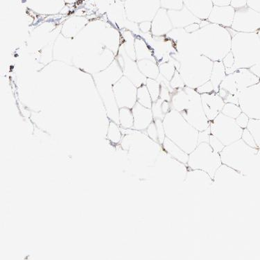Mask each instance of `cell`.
Wrapping results in <instances>:
<instances>
[{
	"label": "cell",
	"instance_id": "6da1fadb",
	"mask_svg": "<svg viewBox=\"0 0 260 260\" xmlns=\"http://www.w3.org/2000/svg\"><path fill=\"white\" fill-rule=\"evenodd\" d=\"M191 34L199 54L212 61H221L231 51L232 35L228 28L210 23Z\"/></svg>",
	"mask_w": 260,
	"mask_h": 260
},
{
	"label": "cell",
	"instance_id": "7a4b0ae2",
	"mask_svg": "<svg viewBox=\"0 0 260 260\" xmlns=\"http://www.w3.org/2000/svg\"><path fill=\"white\" fill-rule=\"evenodd\" d=\"M171 105L199 132L206 130L210 126V121L203 108L201 94L195 89L185 86L174 90L172 93Z\"/></svg>",
	"mask_w": 260,
	"mask_h": 260
},
{
	"label": "cell",
	"instance_id": "3957f363",
	"mask_svg": "<svg viewBox=\"0 0 260 260\" xmlns=\"http://www.w3.org/2000/svg\"><path fill=\"white\" fill-rule=\"evenodd\" d=\"M123 138L121 147L128 151L133 159L143 164L154 165L162 147L153 141L144 132L121 128Z\"/></svg>",
	"mask_w": 260,
	"mask_h": 260
},
{
	"label": "cell",
	"instance_id": "277c9868",
	"mask_svg": "<svg viewBox=\"0 0 260 260\" xmlns=\"http://www.w3.org/2000/svg\"><path fill=\"white\" fill-rule=\"evenodd\" d=\"M231 52L234 55L235 64L231 69H225L226 75L240 68H249L260 61V39L257 33H242L233 31Z\"/></svg>",
	"mask_w": 260,
	"mask_h": 260
},
{
	"label": "cell",
	"instance_id": "5b68a950",
	"mask_svg": "<svg viewBox=\"0 0 260 260\" xmlns=\"http://www.w3.org/2000/svg\"><path fill=\"white\" fill-rule=\"evenodd\" d=\"M167 138L179 146L186 153L192 152L198 145L199 132L176 110L171 109L163 119Z\"/></svg>",
	"mask_w": 260,
	"mask_h": 260
},
{
	"label": "cell",
	"instance_id": "8992f818",
	"mask_svg": "<svg viewBox=\"0 0 260 260\" xmlns=\"http://www.w3.org/2000/svg\"><path fill=\"white\" fill-rule=\"evenodd\" d=\"M173 58L180 63L178 71L183 78L186 86L196 89L210 81L214 61L206 56L199 54H189Z\"/></svg>",
	"mask_w": 260,
	"mask_h": 260
},
{
	"label": "cell",
	"instance_id": "52a82bcc",
	"mask_svg": "<svg viewBox=\"0 0 260 260\" xmlns=\"http://www.w3.org/2000/svg\"><path fill=\"white\" fill-rule=\"evenodd\" d=\"M259 149L248 146L242 139L225 146L220 153L222 164L236 170L244 176L253 170L257 161Z\"/></svg>",
	"mask_w": 260,
	"mask_h": 260
},
{
	"label": "cell",
	"instance_id": "ba28073f",
	"mask_svg": "<svg viewBox=\"0 0 260 260\" xmlns=\"http://www.w3.org/2000/svg\"><path fill=\"white\" fill-rule=\"evenodd\" d=\"M221 165L220 153L214 151L208 142H201L189 153L187 166L190 170L204 171L213 179L214 174Z\"/></svg>",
	"mask_w": 260,
	"mask_h": 260
},
{
	"label": "cell",
	"instance_id": "9c48e42d",
	"mask_svg": "<svg viewBox=\"0 0 260 260\" xmlns=\"http://www.w3.org/2000/svg\"><path fill=\"white\" fill-rule=\"evenodd\" d=\"M210 128L212 136L219 139L225 147L240 140L244 130L238 126L235 119L222 113L210 122Z\"/></svg>",
	"mask_w": 260,
	"mask_h": 260
},
{
	"label": "cell",
	"instance_id": "30bf717a",
	"mask_svg": "<svg viewBox=\"0 0 260 260\" xmlns=\"http://www.w3.org/2000/svg\"><path fill=\"white\" fill-rule=\"evenodd\" d=\"M124 7L128 20L138 24L151 22L161 8L160 0H126Z\"/></svg>",
	"mask_w": 260,
	"mask_h": 260
},
{
	"label": "cell",
	"instance_id": "8fae6325",
	"mask_svg": "<svg viewBox=\"0 0 260 260\" xmlns=\"http://www.w3.org/2000/svg\"><path fill=\"white\" fill-rule=\"evenodd\" d=\"M155 166L158 167L162 175L167 179L173 182H185L188 168L187 165L180 162L168 154L164 149H162L157 157Z\"/></svg>",
	"mask_w": 260,
	"mask_h": 260
},
{
	"label": "cell",
	"instance_id": "7c38bea8",
	"mask_svg": "<svg viewBox=\"0 0 260 260\" xmlns=\"http://www.w3.org/2000/svg\"><path fill=\"white\" fill-rule=\"evenodd\" d=\"M231 28L242 33H257L260 29V13L248 7L235 9Z\"/></svg>",
	"mask_w": 260,
	"mask_h": 260
},
{
	"label": "cell",
	"instance_id": "4fadbf2b",
	"mask_svg": "<svg viewBox=\"0 0 260 260\" xmlns=\"http://www.w3.org/2000/svg\"><path fill=\"white\" fill-rule=\"evenodd\" d=\"M239 106L250 119H260V81L239 93Z\"/></svg>",
	"mask_w": 260,
	"mask_h": 260
},
{
	"label": "cell",
	"instance_id": "5bb4252c",
	"mask_svg": "<svg viewBox=\"0 0 260 260\" xmlns=\"http://www.w3.org/2000/svg\"><path fill=\"white\" fill-rule=\"evenodd\" d=\"M137 92L138 88L125 76L113 85L114 94L119 108L132 109L137 103Z\"/></svg>",
	"mask_w": 260,
	"mask_h": 260
},
{
	"label": "cell",
	"instance_id": "9a60e30c",
	"mask_svg": "<svg viewBox=\"0 0 260 260\" xmlns=\"http://www.w3.org/2000/svg\"><path fill=\"white\" fill-rule=\"evenodd\" d=\"M119 52L118 62L122 69L123 75L128 78L137 88L146 85L147 78L140 72L136 60H133L127 55L122 44L119 47Z\"/></svg>",
	"mask_w": 260,
	"mask_h": 260
},
{
	"label": "cell",
	"instance_id": "2e32d148",
	"mask_svg": "<svg viewBox=\"0 0 260 260\" xmlns=\"http://www.w3.org/2000/svg\"><path fill=\"white\" fill-rule=\"evenodd\" d=\"M107 15L112 22L119 28L121 29L129 30L135 35H140L139 24L132 22L127 18L124 2L116 0L115 3L108 9Z\"/></svg>",
	"mask_w": 260,
	"mask_h": 260
},
{
	"label": "cell",
	"instance_id": "e0dca14e",
	"mask_svg": "<svg viewBox=\"0 0 260 260\" xmlns=\"http://www.w3.org/2000/svg\"><path fill=\"white\" fill-rule=\"evenodd\" d=\"M201 96L204 113L211 122L221 113L225 105L224 101L215 92L202 94Z\"/></svg>",
	"mask_w": 260,
	"mask_h": 260
},
{
	"label": "cell",
	"instance_id": "ac0fdd59",
	"mask_svg": "<svg viewBox=\"0 0 260 260\" xmlns=\"http://www.w3.org/2000/svg\"><path fill=\"white\" fill-rule=\"evenodd\" d=\"M235 14V9L232 6H214L208 20L210 23L219 24L225 28H231Z\"/></svg>",
	"mask_w": 260,
	"mask_h": 260
},
{
	"label": "cell",
	"instance_id": "d6986e66",
	"mask_svg": "<svg viewBox=\"0 0 260 260\" xmlns=\"http://www.w3.org/2000/svg\"><path fill=\"white\" fill-rule=\"evenodd\" d=\"M26 3L31 10L43 15L57 14L66 6L64 0H26Z\"/></svg>",
	"mask_w": 260,
	"mask_h": 260
},
{
	"label": "cell",
	"instance_id": "ffe728a7",
	"mask_svg": "<svg viewBox=\"0 0 260 260\" xmlns=\"http://www.w3.org/2000/svg\"><path fill=\"white\" fill-rule=\"evenodd\" d=\"M132 110L134 118L133 129L145 132L149 125L154 121L151 108L144 107L137 102Z\"/></svg>",
	"mask_w": 260,
	"mask_h": 260
},
{
	"label": "cell",
	"instance_id": "44dd1931",
	"mask_svg": "<svg viewBox=\"0 0 260 260\" xmlns=\"http://www.w3.org/2000/svg\"><path fill=\"white\" fill-rule=\"evenodd\" d=\"M173 28L168 10L160 8L151 21V34L156 37H162L170 33Z\"/></svg>",
	"mask_w": 260,
	"mask_h": 260
},
{
	"label": "cell",
	"instance_id": "7402d4cb",
	"mask_svg": "<svg viewBox=\"0 0 260 260\" xmlns=\"http://www.w3.org/2000/svg\"><path fill=\"white\" fill-rule=\"evenodd\" d=\"M168 13L174 28H184L189 24H200L201 22L185 6L180 10H168Z\"/></svg>",
	"mask_w": 260,
	"mask_h": 260
},
{
	"label": "cell",
	"instance_id": "603a6c76",
	"mask_svg": "<svg viewBox=\"0 0 260 260\" xmlns=\"http://www.w3.org/2000/svg\"><path fill=\"white\" fill-rule=\"evenodd\" d=\"M218 94L224 101L225 104L232 103L239 105V91L233 73L227 75L222 81Z\"/></svg>",
	"mask_w": 260,
	"mask_h": 260
},
{
	"label": "cell",
	"instance_id": "cb8c5ba5",
	"mask_svg": "<svg viewBox=\"0 0 260 260\" xmlns=\"http://www.w3.org/2000/svg\"><path fill=\"white\" fill-rule=\"evenodd\" d=\"M184 6L201 20H208L214 5L212 0H183Z\"/></svg>",
	"mask_w": 260,
	"mask_h": 260
},
{
	"label": "cell",
	"instance_id": "d4e9b609",
	"mask_svg": "<svg viewBox=\"0 0 260 260\" xmlns=\"http://www.w3.org/2000/svg\"><path fill=\"white\" fill-rule=\"evenodd\" d=\"M239 93L244 89L259 83L260 79L248 68H240L233 73Z\"/></svg>",
	"mask_w": 260,
	"mask_h": 260
},
{
	"label": "cell",
	"instance_id": "484cf974",
	"mask_svg": "<svg viewBox=\"0 0 260 260\" xmlns=\"http://www.w3.org/2000/svg\"><path fill=\"white\" fill-rule=\"evenodd\" d=\"M185 183L195 187H210L213 186V179L208 173L202 170L188 169L185 180Z\"/></svg>",
	"mask_w": 260,
	"mask_h": 260
},
{
	"label": "cell",
	"instance_id": "4316f807",
	"mask_svg": "<svg viewBox=\"0 0 260 260\" xmlns=\"http://www.w3.org/2000/svg\"><path fill=\"white\" fill-rule=\"evenodd\" d=\"M244 177L245 176L237 172L236 170H233L227 165L222 164L214 174L213 185H224L225 183H230L231 182L240 180Z\"/></svg>",
	"mask_w": 260,
	"mask_h": 260
},
{
	"label": "cell",
	"instance_id": "83f0119b",
	"mask_svg": "<svg viewBox=\"0 0 260 260\" xmlns=\"http://www.w3.org/2000/svg\"><path fill=\"white\" fill-rule=\"evenodd\" d=\"M162 149L166 151L171 156L174 157L180 162L187 165L189 160V154L186 153L178 146L177 144L174 143L168 138H165L164 142L162 144Z\"/></svg>",
	"mask_w": 260,
	"mask_h": 260
},
{
	"label": "cell",
	"instance_id": "f1b7e54d",
	"mask_svg": "<svg viewBox=\"0 0 260 260\" xmlns=\"http://www.w3.org/2000/svg\"><path fill=\"white\" fill-rule=\"evenodd\" d=\"M138 68L142 75L147 79H157L160 75V70L157 62L150 59L137 60Z\"/></svg>",
	"mask_w": 260,
	"mask_h": 260
},
{
	"label": "cell",
	"instance_id": "f546056e",
	"mask_svg": "<svg viewBox=\"0 0 260 260\" xmlns=\"http://www.w3.org/2000/svg\"><path fill=\"white\" fill-rule=\"evenodd\" d=\"M135 49H136V61L143 59H150L157 62L147 42L140 36L139 37H136Z\"/></svg>",
	"mask_w": 260,
	"mask_h": 260
},
{
	"label": "cell",
	"instance_id": "4dcf8cb0",
	"mask_svg": "<svg viewBox=\"0 0 260 260\" xmlns=\"http://www.w3.org/2000/svg\"><path fill=\"white\" fill-rule=\"evenodd\" d=\"M226 75L225 68L222 60L221 61H214L210 81H211L212 85H213L214 92H219V85Z\"/></svg>",
	"mask_w": 260,
	"mask_h": 260
},
{
	"label": "cell",
	"instance_id": "1f68e13d",
	"mask_svg": "<svg viewBox=\"0 0 260 260\" xmlns=\"http://www.w3.org/2000/svg\"><path fill=\"white\" fill-rule=\"evenodd\" d=\"M179 67V62L172 56H170L168 61L159 64L160 75H162L167 80L170 81L174 77L176 70H178Z\"/></svg>",
	"mask_w": 260,
	"mask_h": 260
},
{
	"label": "cell",
	"instance_id": "d6a6232c",
	"mask_svg": "<svg viewBox=\"0 0 260 260\" xmlns=\"http://www.w3.org/2000/svg\"><path fill=\"white\" fill-rule=\"evenodd\" d=\"M121 36L123 38V43L121 44L124 46L127 55L133 60H136V49H135V41L136 37L133 32L127 29L121 31Z\"/></svg>",
	"mask_w": 260,
	"mask_h": 260
},
{
	"label": "cell",
	"instance_id": "836d02e7",
	"mask_svg": "<svg viewBox=\"0 0 260 260\" xmlns=\"http://www.w3.org/2000/svg\"><path fill=\"white\" fill-rule=\"evenodd\" d=\"M119 126L124 129H133L134 125L132 110L128 108H119Z\"/></svg>",
	"mask_w": 260,
	"mask_h": 260
},
{
	"label": "cell",
	"instance_id": "e575fe53",
	"mask_svg": "<svg viewBox=\"0 0 260 260\" xmlns=\"http://www.w3.org/2000/svg\"><path fill=\"white\" fill-rule=\"evenodd\" d=\"M137 102L144 107L151 108L152 107L153 101L151 94L148 90L147 85H143L138 88L137 92Z\"/></svg>",
	"mask_w": 260,
	"mask_h": 260
},
{
	"label": "cell",
	"instance_id": "d590c367",
	"mask_svg": "<svg viewBox=\"0 0 260 260\" xmlns=\"http://www.w3.org/2000/svg\"><path fill=\"white\" fill-rule=\"evenodd\" d=\"M87 20L83 17H72L64 24L63 29H72V35H75L86 24Z\"/></svg>",
	"mask_w": 260,
	"mask_h": 260
},
{
	"label": "cell",
	"instance_id": "8d00e7d4",
	"mask_svg": "<svg viewBox=\"0 0 260 260\" xmlns=\"http://www.w3.org/2000/svg\"><path fill=\"white\" fill-rule=\"evenodd\" d=\"M107 138L114 144H120L121 140H122L123 134L120 126L113 121H110Z\"/></svg>",
	"mask_w": 260,
	"mask_h": 260
},
{
	"label": "cell",
	"instance_id": "74e56055",
	"mask_svg": "<svg viewBox=\"0 0 260 260\" xmlns=\"http://www.w3.org/2000/svg\"><path fill=\"white\" fill-rule=\"evenodd\" d=\"M146 85H147L148 90L151 94L153 103L157 102V100L160 98L161 88L160 82L156 79H147Z\"/></svg>",
	"mask_w": 260,
	"mask_h": 260
},
{
	"label": "cell",
	"instance_id": "f35d334b",
	"mask_svg": "<svg viewBox=\"0 0 260 260\" xmlns=\"http://www.w3.org/2000/svg\"><path fill=\"white\" fill-rule=\"evenodd\" d=\"M247 128L253 136L258 149H260V119H250Z\"/></svg>",
	"mask_w": 260,
	"mask_h": 260
},
{
	"label": "cell",
	"instance_id": "ab89813d",
	"mask_svg": "<svg viewBox=\"0 0 260 260\" xmlns=\"http://www.w3.org/2000/svg\"><path fill=\"white\" fill-rule=\"evenodd\" d=\"M221 113L233 119H237L242 113L240 106L232 103L225 104Z\"/></svg>",
	"mask_w": 260,
	"mask_h": 260
},
{
	"label": "cell",
	"instance_id": "60d3db41",
	"mask_svg": "<svg viewBox=\"0 0 260 260\" xmlns=\"http://www.w3.org/2000/svg\"><path fill=\"white\" fill-rule=\"evenodd\" d=\"M161 8L167 10H180L183 8V0H160Z\"/></svg>",
	"mask_w": 260,
	"mask_h": 260
},
{
	"label": "cell",
	"instance_id": "b9f144b4",
	"mask_svg": "<svg viewBox=\"0 0 260 260\" xmlns=\"http://www.w3.org/2000/svg\"><path fill=\"white\" fill-rule=\"evenodd\" d=\"M164 102L162 100L159 98L157 102H153L151 111H152L153 119H164L165 115L162 113V104Z\"/></svg>",
	"mask_w": 260,
	"mask_h": 260
},
{
	"label": "cell",
	"instance_id": "7bdbcfd3",
	"mask_svg": "<svg viewBox=\"0 0 260 260\" xmlns=\"http://www.w3.org/2000/svg\"><path fill=\"white\" fill-rule=\"evenodd\" d=\"M170 84L171 88L174 89V90L184 88L186 86L183 78H182L181 75H180L179 72H178L177 70H176L175 74H174L172 80L170 81Z\"/></svg>",
	"mask_w": 260,
	"mask_h": 260
},
{
	"label": "cell",
	"instance_id": "ee69618b",
	"mask_svg": "<svg viewBox=\"0 0 260 260\" xmlns=\"http://www.w3.org/2000/svg\"><path fill=\"white\" fill-rule=\"evenodd\" d=\"M241 139H242L245 143L250 146V147L258 149L253 136H252V134H250V132L248 131L247 128H244V130H243L242 138H241Z\"/></svg>",
	"mask_w": 260,
	"mask_h": 260
},
{
	"label": "cell",
	"instance_id": "f6af8a7d",
	"mask_svg": "<svg viewBox=\"0 0 260 260\" xmlns=\"http://www.w3.org/2000/svg\"><path fill=\"white\" fill-rule=\"evenodd\" d=\"M155 126H156L157 135H158V142L162 145L163 142L166 138L165 135L164 126H163V120L162 119H154Z\"/></svg>",
	"mask_w": 260,
	"mask_h": 260
},
{
	"label": "cell",
	"instance_id": "bcb514c9",
	"mask_svg": "<svg viewBox=\"0 0 260 260\" xmlns=\"http://www.w3.org/2000/svg\"><path fill=\"white\" fill-rule=\"evenodd\" d=\"M209 144H210V145L211 146L212 149H213L214 151L219 153L221 152L222 150H223V148L225 147L223 144L222 143L219 139H217L216 137L212 136V134H210V136Z\"/></svg>",
	"mask_w": 260,
	"mask_h": 260
},
{
	"label": "cell",
	"instance_id": "7dc6e473",
	"mask_svg": "<svg viewBox=\"0 0 260 260\" xmlns=\"http://www.w3.org/2000/svg\"><path fill=\"white\" fill-rule=\"evenodd\" d=\"M116 0H94L96 6L99 9L103 12H107L108 9L114 3H115Z\"/></svg>",
	"mask_w": 260,
	"mask_h": 260
},
{
	"label": "cell",
	"instance_id": "c3c4849f",
	"mask_svg": "<svg viewBox=\"0 0 260 260\" xmlns=\"http://www.w3.org/2000/svg\"><path fill=\"white\" fill-rule=\"evenodd\" d=\"M145 133L153 141L158 142V135H157V128L154 121L149 125L147 130L145 131Z\"/></svg>",
	"mask_w": 260,
	"mask_h": 260
},
{
	"label": "cell",
	"instance_id": "681fc988",
	"mask_svg": "<svg viewBox=\"0 0 260 260\" xmlns=\"http://www.w3.org/2000/svg\"><path fill=\"white\" fill-rule=\"evenodd\" d=\"M196 90L200 94L214 92L213 85H212V83L210 81H207L206 83L201 85V86L196 89Z\"/></svg>",
	"mask_w": 260,
	"mask_h": 260
},
{
	"label": "cell",
	"instance_id": "f907efd6",
	"mask_svg": "<svg viewBox=\"0 0 260 260\" xmlns=\"http://www.w3.org/2000/svg\"><path fill=\"white\" fill-rule=\"evenodd\" d=\"M236 120L237 124L241 128L244 129L247 128L248 122H249L250 118L248 117L247 115H246L244 113L240 114V116L235 119Z\"/></svg>",
	"mask_w": 260,
	"mask_h": 260
},
{
	"label": "cell",
	"instance_id": "816d5d0a",
	"mask_svg": "<svg viewBox=\"0 0 260 260\" xmlns=\"http://www.w3.org/2000/svg\"><path fill=\"white\" fill-rule=\"evenodd\" d=\"M222 62L224 64L225 69H231L233 67L235 64V58L231 51L223 58Z\"/></svg>",
	"mask_w": 260,
	"mask_h": 260
},
{
	"label": "cell",
	"instance_id": "f5cc1de1",
	"mask_svg": "<svg viewBox=\"0 0 260 260\" xmlns=\"http://www.w3.org/2000/svg\"><path fill=\"white\" fill-rule=\"evenodd\" d=\"M210 134H211V132H210V126L206 130L199 132L198 143H201V142H208L209 143Z\"/></svg>",
	"mask_w": 260,
	"mask_h": 260
},
{
	"label": "cell",
	"instance_id": "db71d44e",
	"mask_svg": "<svg viewBox=\"0 0 260 260\" xmlns=\"http://www.w3.org/2000/svg\"><path fill=\"white\" fill-rule=\"evenodd\" d=\"M140 33L147 34L151 31V22L146 21L139 23Z\"/></svg>",
	"mask_w": 260,
	"mask_h": 260
},
{
	"label": "cell",
	"instance_id": "11a10c76",
	"mask_svg": "<svg viewBox=\"0 0 260 260\" xmlns=\"http://www.w3.org/2000/svg\"><path fill=\"white\" fill-rule=\"evenodd\" d=\"M248 0H231V6L235 9L242 8L247 6Z\"/></svg>",
	"mask_w": 260,
	"mask_h": 260
},
{
	"label": "cell",
	"instance_id": "9f6ffc18",
	"mask_svg": "<svg viewBox=\"0 0 260 260\" xmlns=\"http://www.w3.org/2000/svg\"><path fill=\"white\" fill-rule=\"evenodd\" d=\"M200 28V24L192 23L189 24L188 26H186V27L184 28V29H185L186 33L191 34L195 33V32H197V31H199Z\"/></svg>",
	"mask_w": 260,
	"mask_h": 260
},
{
	"label": "cell",
	"instance_id": "6f0895ef",
	"mask_svg": "<svg viewBox=\"0 0 260 260\" xmlns=\"http://www.w3.org/2000/svg\"><path fill=\"white\" fill-rule=\"evenodd\" d=\"M247 6L250 8L260 13V0H248Z\"/></svg>",
	"mask_w": 260,
	"mask_h": 260
},
{
	"label": "cell",
	"instance_id": "680465c9",
	"mask_svg": "<svg viewBox=\"0 0 260 260\" xmlns=\"http://www.w3.org/2000/svg\"><path fill=\"white\" fill-rule=\"evenodd\" d=\"M172 109V105H171V102H168V101H164L162 104V113L165 115H167Z\"/></svg>",
	"mask_w": 260,
	"mask_h": 260
},
{
	"label": "cell",
	"instance_id": "91938a15",
	"mask_svg": "<svg viewBox=\"0 0 260 260\" xmlns=\"http://www.w3.org/2000/svg\"><path fill=\"white\" fill-rule=\"evenodd\" d=\"M214 6H219V7H223V6L231 5V0H212Z\"/></svg>",
	"mask_w": 260,
	"mask_h": 260
},
{
	"label": "cell",
	"instance_id": "94428289",
	"mask_svg": "<svg viewBox=\"0 0 260 260\" xmlns=\"http://www.w3.org/2000/svg\"><path fill=\"white\" fill-rule=\"evenodd\" d=\"M66 4H73L76 3L77 0H64Z\"/></svg>",
	"mask_w": 260,
	"mask_h": 260
},
{
	"label": "cell",
	"instance_id": "6125c7cd",
	"mask_svg": "<svg viewBox=\"0 0 260 260\" xmlns=\"http://www.w3.org/2000/svg\"><path fill=\"white\" fill-rule=\"evenodd\" d=\"M257 34H258V36H259V37L260 39V29L259 30V31H257Z\"/></svg>",
	"mask_w": 260,
	"mask_h": 260
},
{
	"label": "cell",
	"instance_id": "be15d7a7",
	"mask_svg": "<svg viewBox=\"0 0 260 260\" xmlns=\"http://www.w3.org/2000/svg\"><path fill=\"white\" fill-rule=\"evenodd\" d=\"M120 1L124 2H124L126 1V0H120Z\"/></svg>",
	"mask_w": 260,
	"mask_h": 260
}]
</instances>
